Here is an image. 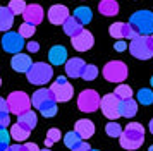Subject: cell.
<instances>
[{
    "label": "cell",
    "instance_id": "cell-1",
    "mask_svg": "<svg viewBox=\"0 0 153 151\" xmlns=\"http://www.w3.org/2000/svg\"><path fill=\"white\" fill-rule=\"evenodd\" d=\"M31 103L43 117H55L57 113V100L52 89L50 88H42V89H36L33 96H31Z\"/></svg>",
    "mask_w": 153,
    "mask_h": 151
},
{
    "label": "cell",
    "instance_id": "cell-2",
    "mask_svg": "<svg viewBox=\"0 0 153 151\" xmlns=\"http://www.w3.org/2000/svg\"><path fill=\"white\" fill-rule=\"evenodd\" d=\"M119 141H120V146L124 150H131V151L138 150L139 146L145 143V129H143V125L138 122L127 124L122 136L119 137Z\"/></svg>",
    "mask_w": 153,
    "mask_h": 151
},
{
    "label": "cell",
    "instance_id": "cell-3",
    "mask_svg": "<svg viewBox=\"0 0 153 151\" xmlns=\"http://www.w3.org/2000/svg\"><path fill=\"white\" fill-rule=\"evenodd\" d=\"M129 24L139 36H152L153 34V12L138 10L129 17Z\"/></svg>",
    "mask_w": 153,
    "mask_h": 151
},
{
    "label": "cell",
    "instance_id": "cell-4",
    "mask_svg": "<svg viewBox=\"0 0 153 151\" xmlns=\"http://www.w3.org/2000/svg\"><path fill=\"white\" fill-rule=\"evenodd\" d=\"M26 77L31 84H36V86H42V84H47V82L52 81L53 77V69L50 64H45V62H36L31 65L28 72H26Z\"/></svg>",
    "mask_w": 153,
    "mask_h": 151
},
{
    "label": "cell",
    "instance_id": "cell-5",
    "mask_svg": "<svg viewBox=\"0 0 153 151\" xmlns=\"http://www.w3.org/2000/svg\"><path fill=\"white\" fill-rule=\"evenodd\" d=\"M129 52L132 57L139 60H148L153 57V34L152 36H138L131 40L129 43Z\"/></svg>",
    "mask_w": 153,
    "mask_h": 151
},
{
    "label": "cell",
    "instance_id": "cell-6",
    "mask_svg": "<svg viewBox=\"0 0 153 151\" xmlns=\"http://www.w3.org/2000/svg\"><path fill=\"white\" fill-rule=\"evenodd\" d=\"M103 77L108 82H122L129 74V69L126 65L124 62L120 60H110L105 64L103 70H102Z\"/></svg>",
    "mask_w": 153,
    "mask_h": 151
},
{
    "label": "cell",
    "instance_id": "cell-7",
    "mask_svg": "<svg viewBox=\"0 0 153 151\" xmlns=\"http://www.w3.org/2000/svg\"><path fill=\"white\" fill-rule=\"evenodd\" d=\"M7 103H9V112L16 113V115H21L24 112L31 110V98H29L24 91H12L7 96Z\"/></svg>",
    "mask_w": 153,
    "mask_h": 151
},
{
    "label": "cell",
    "instance_id": "cell-8",
    "mask_svg": "<svg viewBox=\"0 0 153 151\" xmlns=\"http://www.w3.org/2000/svg\"><path fill=\"white\" fill-rule=\"evenodd\" d=\"M100 101H102V98L95 89H84L77 96V108L84 113H91L100 108Z\"/></svg>",
    "mask_w": 153,
    "mask_h": 151
},
{
    "label": "cell",
    "instance_id": "cell-9",
    "mask_svg": "<svg viewBox=\"0 0 153 151\" xmlns=\"http://www.w3.org/2000/svg\"><path fill=\"white\" fill-rule=\"evenodd\" d=\"M50 89H52V93L55 96L57 103L69 101L71 98H72V95H74V88H72V84L67 82V77L65 76H59L55 79V82L50 86Z\"/></svg>",
    "mask_w": 153,
    "mask_h": 151
},
{
    "label": "cell",
    "instance_id": "cell-10",
    "mask_svg": "<svg viewBox=\"0 0 153 151\" xmlns=\"http://www.w3.org/2000/svg\"><path fill=\"white\" fill-rule=\"evenodd\" d=\"M100 110L103 112V115L110 120H117L120 117V100L117 98L115 93H108L102 98L100 101Z\"/></svg>",
    "mask_w": 153,
    "mask_h": 151
},
{
    "label": "cell",
    "instance_id": "cell-11",
    "mask_svg": "<svg viewBox=\"0 0 153 151\" xmlns=\"http://www.w3.org/2000/svg\"><path fill=\"white\" fill-rule=\"evenodd\" d=\"M26 47V43H24V38H22L19 33H12V31H9V33L4 34V38H2V48L9 52V53H21V50Z\"/></svg>",
    "mask_w": 153,
    "mask_h": 151
},
{
    "label": "cell",
    "instance_id": "cell-12",
    "mask_svg": "<svg viewBox=\"0 0 153 151\" xmlns=\"http://www.w3.org/2000/svg\"><path fill=\"white\" fill-rule=\"evenodd\" d=\"M108 33L112 38H117V40H134L139 36L129 22H114L108 27Z\"/></svg>",
    "mask_w": 153,
    "mask_h": 151
},
{
    "label": "cell",
    "instance_id": "cell-13",
    "mask_svg": "<svg viewBox=\"0 0 153 151\" xmlns=\"http://www.w3.org/2000/svg\"><path fill=\"white\" fill-rule=\"evenodd\" d=\"M71 40H72L74 50H77V52H86V50H90V48L93 47V43H95L93 34H91L90 31H86V29H83L77 36L71 38Z\"/></svg>",
    "mask_w": 153,
    "mask_h": 151
},
{
    "label": "cell",
    "instance_id": "cell-14",
    "mask_svg": "<svg viewBox=\"0 0 153 151\" xmlns=\"http://www.w3.org/2000/svg\"><path fill=\"white\" fill-rule=\"evenodd\" d=\"M69 9L65 5H52L48 9V21L52 22V24H55V26H59V24H64L65 21L69 19Z\"/></svg>",
    "mask_w": 153,
    "mask_h": 151
},
{
    "label": "cell",
    "instance_id": "cell-15",
    "mask_svg": "<svg viewBox=\"0 0 153 151\" xmlns=\"http://www.w3.org/2000/svg\"><path fill=\"white\" fill-rule=\"evenodd\" d=\"M22 17H24V22H29V24L36 26L43 21V9L38 4H29L26 7L24 14H22Z\"/></svg>",
    "mask_w": 153,
    "mask_h": 151
},
{
    "label": "cell",
    "instance_id": "cell-16",
    "mask_svg": "<svg viewBox=\"0 0 153 151\" xmlns=\"http://www.w3.org/2000/svg\"><path fill=\"white\" fill-rule=\"evenodd\" d=\"M31 65H33L31 57L26 53H16L12 57V60H10V67L14 69L16 72H28Z\"/></svg>",
    "mask_w": 153,
    "mask_h": 151
},
{
    "label": "cell",
    "instance_id": "cell-17",
    "mask_svg": "<svg viewBox=\"0 0 153 151\" xmlns=\"http://www.w3.org/2000/svg\"><path fill=\"white\" fill-rule=\"evenodd\" d=\"M48 60L52 65H62V64H65L67 62V50H65V47H62V45L52 47L48 52Z\"/></svg>",
    "mask_w": 153,
    "mask_h": 151
},
{
    "label": "cell",
    "instance_id": "cell-18",
    "mask_svg": "<svg viewBox=\"0 0 153 151\" xmlns=\"http://www.w3.org/2000/svg\"><path fill=\"white\" fill-rule=\"evenodd\" d=\"M84 67H86V64L81 58H69V60L65 62V74L69 76V77H72V79L81 77Z\"/></svg>",
    "mask_w": 153,
    "mask_h": 151
},
{
    "label": "cell",
    "instance_id": "cell-19",
    "mask_svg": "<svg viewBox=\"0 0 153 151\" xmlns=\"http://www.w3.org/2000/svg\"><path fill=\"white\" fill-rule=\"evenodd\" d=\"M74 130L83 137V141H84V139H90V137L95 134V124L91 122V120H88V118H81V120L76 122Z\"/></svg>",
    "mask_w": 153,
    "mask_h": 151
},
{
    "label": "cell",
    "instance_id": "cell-20",
    "mask_svg": "<svg viewBox=\"0 0 153 151\" xmlns=\"http://www.w3.org/2000/svg\"><path fill=\"white\" fill-rule=\"evenodd\" d=\"M12 24H14V12L9 7H0V31L9 33Z\"/></svg>",
    "mask_w": 153,
    "mask_h": 151
},
{
    "label": "cell",
    "instance_id": "cell-21",
    "mask_svg": "<svg viewBox=\"0 0 153 151\" xmlns=\"http://www.w3.org/2000/svg\"><path fill=\"white\" fill-rule=\"evenodd\" d=\"M98 10L105 17H114L119 14V4L117 0H102L98 4Z\"/></svg>",
    "mask_w": 153,
    "mask_h": 151
},
{
    "label": "cell",
    "instance_id": "cell-22",
    "mask_svg": "<svg viewBox=\"0 0 153 151\" xmlns=\"http://www.w3.org/2000/svg\"><path fill=\"white\" fill-rule=\"evenodd\" d=\"M62 26H64V33L67 34V36H71V38L77 36V34L83 31V24H81V22H79L74 16H71V17L64 22Z\"/></svg>",
    "mask_w": 153,
    "mask_h": 151
},
{
    "label": "cell",
    "instance_id": "cell-23",
    "mask_svg": "<svg viewBox=\"0 0 153 151\" xmlns=\"http://www.w3.org/2000/svg\"><path fill=\"white\" fill-rule=\"evenodd\" d=\"M138 112V101L136 100H120V117H126V118H132Z\"/></svg>",
    "mask_w": 153,
    "mask_h": 151
},
{
    "label": "cell",
    "instance_id": "cell-24",
    "mask_svg": "<svg viewBox=\"0 0 153 151\" xmlns=\"http://www.w3.org/2000/svg\"><path fill=\"white\" fill-rule=\"evenodd\" d=\"M17 122L21 124V125H24L26 129L33 130L36 127V124H38V117H36L35 112L28 110V112H24V113H21V115H17Z\"/></svg>",
    "mask_w": 153,
    "mask_h": 151
},
{
    "label": "cell",
    "instance_id": "cell-25",
    "mask_svg": "<svg viewBox=\"0 0 153 151\" xmlns=\"http://www.w3.org/2000/svg\"><path fill=\"white\" fill-rule=\"evenodd\" d=\"M29 132H31V130L26 129V127H24V125H21L19 122H16L14 125L10 127V137H12V139H16L17 143L26 141V139H28V136H29Z\"/></svg>",
    "mask_w": 153,
    "mask_h": 151
},
{
    "label": "cell",
    "instance_id": "cell-26",
    "mask_svg": "<svg viewBox=\"0 0 153 151\" xmlns=\"http://www.w3.org/2000/svg\"><path fill=\"white\" fill-rule=\"evenodd\" d=\"M74 17H76V19L84 26V24L91 22V19H93V12H91L90 7L81 5V7H77V9H74Z\"/></svg>",
    "mask_w": 153,
    "mask_h": 151
},
{
    "label": "cell",
    "instance_id": "cell-27",
    "mask_svg": "<svg viewBox=\"0 0 153 151\" xmlns=\"http://www.w3.org/2000/svg\"><path fill=\"white\" fill-rule=\"evenodd\" d=\"M81 143H83V137L79 136L76 130H69V132L64 136V144H65L69 150H74V148L79 146Z\"/></svg>",
    "mask_w": 153,
    "mask_h": 151
},
{
    "label": "cell",
    "instance_id": "cell-28",
    "mask_svg": "<svg viewBox=\"0 0 153 151\" xmlns=\"http://www.w3.org/2000/svg\"><path fill=\"white\" fill-rule=\"evenodd\" d=\"M105 132H107V136H110V137H120L122 132H124V129L120 127V124H117L115 120H112V122H108L105 125Z\"/></svg>",
    "mask_w": 153,
    "mask_h": 151
},
{
    "label": "cell",
    "instance_id": "cell-29",
    "mask_svg": "<svg viewBox=\"0 0 153 151\" xmlns=\"http://www.w3.org/2000/svg\"><path fill=\"white\" fill-rule=\"evenodd\" d=\"M59 139H62V134H60V130L59 129H48L47 132V139H45V148H50L52 144L59 143Z\"/></svg>",
    "mask_w": 153,
    "mask_h": 151
},
{
    "label": "cell",
    "instance_id": "cell-30",
    "mask_svg": "<svg viewBox=\"0 0 153 151\" xmlns=\"http://www.w3.org/2000/svg\"><path fill=\"white\" fill-rule=\"evenodd\" d=\"M26 7H28V4H26L24 0H10V2H9V9L14 12V16H21V14H24Z\"/></svg>",
    "mask_w": 153,
    "mask_h": 151
},
{
    "label": "cell",
    "instance_id": "cell-31",
    "mask_svg": "<svg viewBox=\"0 0 153 151\" xmlns=\"http://www.w3.org/2000/svg\"><path fill=\"white\" fill-rule=\"evenodd\" d=\"M138 103H141V105H152L153 103V93L152 89H139L138 91Z\"/></svg>",
    "mask_w": 153,
    "mask_h": 151
},
{
    "label": "cell",
    "instance_id": "cell-32",
    "mask_svg": "<svg viewBox=\"0 0 153 151\" xmlns=\"http://www.w3.org/2000/svg\"><path fill=\"white\" fill-rule=\"evenodd\" d=\"M114 93L117 95L119 100H129V98H132V89L127 84H119Z\"/></svg>",
    "mask_w": 153,
    "mask_h": 151
},
{
    "label": "cell",
    "instance_id": "cell-33",
    "mask_svg": "<svg viewBox=\"0 0 153 151\" xmlns=\"http://www.w3.org/2000/svg\"><path fill=\"white\" fill-rule=\"evenodd\" d=\"M98 76V67L97 65H93V64H86V67L83 70V77L84 81H93V79H97Z\"/></svg>",
    "mask_w": 153,
    "mask_h": 151
},
{
    "label": "cell",
    "instance_id": "cell-34",
    "mask_svg": "<svg viewBox=\"0 0 153 151\" xmlns=\"http://www.w3.org/2000/svg\"><path fill=\"white\" fill-rule=\"evenodd\" d=\"M10 132H7V129L5 127H0V151H4V150H7L9 146H10Z\"/></svg>",
    "mask_w": 153,
    "mask_h": 151
},
{
    "label": "cell",
    "instance_id": "cell-35",
    "mask_svg": "<svg viewBox=\"0 0 153 151\" xmlns=\"http://www.w3.org/2000/svg\"><path fill=\"white\" fill-rule=\"evenodd\" d=\"M36 31V26L33 24H29V22H22L21 27H19V34H21L22 38H31Z\"/></svg>",
    "mask_w": 153,
    "mask_h": 151
},
{
    "label": "cell",
    "instance_id": "cell-36",
    "mask_svg": "<svg viewBox=\"0 0 153 151\" xmlns=\"http://www.w3.org/2000/svg\"><path fill=\"white\" fill-rule=\"evenodd\" d=\"M10 124V115L9 112H0V127H7Z\"/></svg>",
    "mask_w": 153,
    "mask_h": 151
},
{
    "label": "cell",
    "instance_id": "cell-37",
    "mask_svg": "<svg viewBox=\"0 0 153 151\" xmlns=\"http://www.w3.org/2000/svg\"><path fill=\"white\" fill-rule=\"evenodd\" d=\"M26 48H28L31 53H36V52L40 50V43H36V41H29V43H26Z\"/></svg>",
    "mask_w": 153,
    "mask_h": 151
},
{
    "label": "cell",
    "instance_id": "cell-38",
    "mask_svg": "<svg viewBox=\"0 0 153 151\" xmlns=\"http://www.w3.org/2000/svg\"><path fill=\"white\" fill-rule=\"evenodd\" d=\"M9 151H28V148H26V144L16 143V144H10L9 146Z\"/></svg>",
    "mask_w": 153,
    "mask_h": 151
},
{
    "label": "cell",
    "instance_id": "cell-39",
    "mask_svg": "<svg viewBox=\"0 0 153 151\" xmlns=\"http://www.w3.org/2000/svg\"><path fill=\"white\" fill-rule=\"evenodd\" d=\"M114 48H115V52H124V50H127V43H126L124 40H119L115 45H114Z\"/></svg>",
    "mask_w": 153,
    "mask_h": 151
},
{
    "label": "cell",
    "instance_id": "cell-40",
    "mask_svg": "<svg viewBox=\"0 0 153 151\" xmlns=\"http://www.w3.org/2000/svg\"><path fill=\"white\" fill-rule=\"evenodd\" d=\"M72 151H91V146L88 144V141H83V143L79 144V146H76Z\"/></svg>",
    "mask_w": 153,
    "mask_h": 151
},
{
    "label": "cell",
    "instance_id": "cell-41",
    "mask_svg": "<svg viewBox=\"0 0 153 151\" xmlns=\"http://www.w3.org/2000/svg\"><path fill=\"white\" fill-rule=\"evenodd\" d=\"M0 112H9L7 98H2V96H0ZM9 113H10V112H9Z\"/></svg>",
    "mask_w": 153,
    "mask_h": 151
},
{
    "label": "cell",
    "instance_id": "cell-42",
    "mask_svg": "<svg viewBox=\"0 0 153 151\" xmlns=\"http://www.w3.org/2000/svg\"><path fill=\"white\" fill-rule=\"evenodd\" d=\"M26 148H28V151H40L36 143H26Z\"/></svg>",
    "mask_w": 153,
    "mask_h": 151
},
{
    "label": "cell",
    "instance_id": "cell-43",
    "mask_svg": "<svg viewBox=\"0 0 153 151\" xmlns=\"http://www.w3.org/2000/svg\"><path fill=\"white\" fill-rule=\"evenodd\" d=\"M150 132H152V134H153V118H152V120H150Z\"/></svg>",
    "mask_w": 153,
    "mask_h": 151
},
{
    "label": "cell",
    "instance_id": "cell-44",
    "mask_svg": "<svg viewBox=\"0 0 153 151\" xmlns=\"http://www.w3.org/2000/svg\"><path fill=\"white\" fill-rule=\"evenodd\" d=\"M40 151H52L50 148H43V150H40Z\"/></svg>",
    "mask_w": 153,
    "mask_h": 151
},
{
    "label": "cell",
    "instance_id": "cell-45",
    "mask_svg": "<svg viewBox=\"0 0 153 151\" xmlns=\"http://www.w3.org/2000/svg\"><path fill=\"white\" fill-rule=\"evenodd\" d=\"M148 151H153V144H152V146H150V148H148Z\"/></svg>",
    "mask_w": 153,
    "mask_h": 151
},
{
    "label": "cell",
    "instance_id": "cell-46",
    "mask_svg": "<svg viewBox=\"0 0 153 151\" xmlns=\"http://www.w3.org/2000/svg\"><path fill=\"white\" fill-rule=\"evenodd\" d=\"M150 82H152V86H153V77H152V81H150Z\"/></svg>",
    "mask_w": 153,
    "mask_h": 151
},
{
    "label": "cell",
    "instance_id": "cell-47",
    "mask_svg": "<svg viewBox=\"0 0 153 151\" xmlns=\"http://www.w3.org/2000/svg\"><path fill=\"white\" fill-rule=\"evenodd\" d=\"M4 151H9V148H7V150H4Z\"/></svg>",
    "mask_w": 153,
    "mask_h": 151
},
{
    "label": "cell",
    "instance_id": "cell-48",
    "mask_svg": "<svg viewBox=\"0 0 153 151\" xmlns=\"http://www.w3.org/2000/svg\"><path fill=\"white\" fill-rule=\"evenodd\" d=\"M91 151H98V150H91Z\"/></svg>",
    "mask_w": 153,
    "mask_h": 151
},
{
    "label": "cell",
    "instance_id": "cell-49",
    "mask_svg": "<svg viewBox=\"0 0 153 151\" xmlns=\"http://www.w3.org/2000/svg\"><path fill=\"white\" fill-rule=\"evenodd\" d=\"M0 84H2V79H0Z\"/></svg>",
    "mask_w": 153,
    "mask_h": 151
}]
</instances>
